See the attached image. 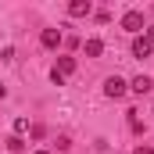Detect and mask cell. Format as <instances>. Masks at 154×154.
I'll return each instance as SVG.
<instances>
[{
  "label": "cell",
  "mask_w": 154,
  "mask_h": 154,
  "mask_svg": "<svg viewBox=\"0 0 154 154\" xmlns=\"http://www.w3.org/2000/svg\"><path fill=\"white\" fill-rule=\"evenodd\" d=\"M143 36H147V39L154 43V25H147V32H143Z\"/></svg>",
  "instance_id": "obj_13"
},
{
  "label": "cell",
  "mask_w": 154,
  "mask_h": 154,
  "mask_svg": "<svg viewBox=\"0 0 154 154\" xmlns=\"http://www.w3.org/2000/svg\"><path fill=\"white\" fill-rule=\"evenodd\" d=\"M122 29L133 32V36H140V29H147V25H143V11H125V14H122Z\"/></svg>",
  "instance_id": "obj_2"
},
{
  "label": "cell",
  "mask_w": 154,
  "mask_h": 154,
  "mask_svg": "<svg viewBox=\"0 0 154 154\" xmlns=\"http://www.w3.org/2000/svg\"><path fill=\"white\" fill-rule=\"evenodd\" d=\"M90 11H93L90 0H72V4H68V14H72V18H86Z\"/></svg>",
  "instance_id": "obj_6"
},
{
  "label": "cell",
  "mask_w": 154,
  "mask_h": 154,
  "mask_svg": "<svg viewBox=\"0 0 154 154\" xmlns=\"http://www.w3.org/2000/svg\"><path fill=\"white\" fill-rule=\"evenodd\" d=\"M32 154H47V151H32Z\"/></svg>",
  "instance_id": "obj_15"
},
{
  "label": "cell",
  "mask_w": 154,
  "mask_h": 154,
  "mask_svg": "<svg viewBox=\"0 0 154 154\" xmlns=\"http://www.w3.org/2000/svg\"><path fill=\"white\" fill-rule=\"evenodd\" d=\"M100 54H104V43H100L97 36L86 39V57H100Z\"/></svg>",
  "instance_id": "obj_8"
},
{
  "label": "cell",
  "mask_w": 154,
  "mask_h": 154,
  "mask_svg": "<svg viewBox=\"0 0 154 154\" xmlns=\"http://www.w3.org/2000/svg\"><path fill=\"white\" fill-rule=\"evenodd\" d=\"M129 90H133V93H140V97H147V93L154 90V79H151V75H136L133 82H129Z\"/></svg>",
  "instance_id": "obj_5"
},
{
  "label": "cell",
  "mask_w": 154,
  "mask_h": 154,
  "mask_svg": "<svg viewBox=\"0 0 154 154\" xmlns=\"http://www.w3.org/2000/svg\"><path fill=\"white\" fill-rule=\"evenodd\" d=\"M151 54H154V43L147 36H136V39H133V57L143 61V57H151Z\"/></svg>",
  "instance_id": "obj_3"
},
{
  "label": "cell",
  "mask_w": 154,
  "mask_h": 154,
  "mask_svg": "<svg viewBox=\"0 0 154 154\" xmlns=\"http://www.w3.org/2000/svg\"><path fill=\"white\" fill-rule=\"evenodd\" d=\"M133 154H154V147L151 143H140V147H133Z\"/></svg>",
  "instance_id": "obj_12"
},
{
  "label": "cell",
  "mask_w": 154,
  "mask_h": 154,
  "mask_svg": "<svg viewBox=\"0 0 154 154\" xmlns=\"http://www.w3.org/2000/svg\"><path fill=\"white\" fill-rule=\"evenodd\" d=\"M125 93H129V82H125L122 75H108V79H104V97H111V100H122Z\"/></svg>",
  "instance_id": "obj_1"
},
{
  "label": "cell",
  "mask_w": 154,
  "mask_h": 154,
  "mask_svg": "<svg viewBox=\"0 0 154 154\" xmlns=\"http://www.w3.org/2000/svg\"><path fill=\"white\" fill-rule=\"evenodd\" d=\"M61 29H43V32H39V43H43V47H47V50H57V47H61Z\"/></svg>",
  "instance_id": "obj_4"
},
{
  "label": "cell",
  "mask_w": 154,
  "mask_h": 154,
  "mask_svg": "<svg viewBox=\"0 0 154 154\" xmlns=\"http://www.w3.org/2000/svg\"><path fill=\"white\" fill-rule=\"evenodd\" d=\"M25 129H29V118H14V136H22Z\"/></svg>",
  "instance_id": "obj_10"
},
{
  "label": "cell",
  "mask_w": 154,
  "mask_h": 154,
  "mask_svg": "<svg viewBox=\"0 0 154 154\" xmlns=\"http://www.w3.org/2000/svg\"><path fill=\"white\" fill-rule=\"evenodd\" d=\"M4 143H7V151H11V154H22V151H25V140H22V136H7Z\"/></svg>",
  "instance_id": "obj_9"
},
{
  "label": "cell",
  "mask_w": 154,
  "mask_h": 154,
  "mask_svg": "<svg viewBox=\"0 0 154 154\" xmlns=\"http://www.w3.org/2000/svg\"><path fill=\"white\" fill-rule=\"evenodd\" d=\"M29 133H32V140H43V136H47V129H43L39 122H36V125H32V129H29Z\"/></svg>",
  "instance_id": "obj_11"
},
{
  "label": "cell",
  "mask_w": 154,
  "mask_h": 154,
  "mask_svg": "<svg viewBox=\"0 0 154 154\" xmlns=\"http://www.w3.org/2000/svg\"><path fill=\"white\" fill-rule=\"evenodd\" d=\"M54 72L61 79H68L72 72H75V57H57V65H54Z\"/></svg>",
  "instance_id": "obj_7"
},
{
  "label": "cell",
  "mask_w": 154,
  "mask_h": 154,
  "mask_svg": "<svg viewBox=\"0 0 154 154\" xmlns=\"http://www.w3.org/2000/svg\"><path fill=\"white\" fill-rule=\"evenodd\" d=\"M4 97H7V86H4V82H0V100H4Z\"/></svg>",
  "instance_id": "obj_14"
}]
</instances>
